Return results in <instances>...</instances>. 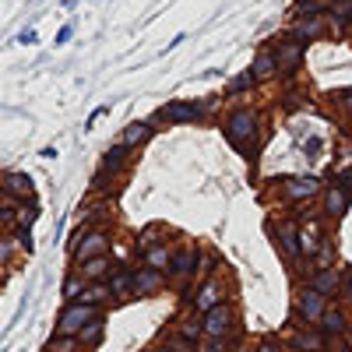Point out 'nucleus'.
<instances>
[{
	"mask_svg": "<svg viewBox=\"0 0 352 352\" xmlns=\"http://www.w3.org/2000/svg\"><path fill=\"white\" fill-rule=\"evenodd\" d=\"M222 131H226V138H229L232 148H240V152L250 155L254 144L261 141V116H257L254 109H232V113L226 116Z\"/></svg>",
	"mask_w": 352,
	"mask_h": 352,
	"instance_id": "obj_1",
	"label": "nucleus"
},
{
	"mask_svg": "<svg viewBox=\"0 0 352 352\" xmlns=\"http://www.w3.org/2000/svg\"><path fill=\"white\" fill-rule=\"evenodd\" d=\"M102 317V307H92V303H81V300H74V303H67L64 307V314L56 317V335H67V338H78L92 320H99Z\"/></svg>",
	"mask_w": 352,
	"mask_h": 352,
	"instance_id": "obj_2",
	"label": "nucleus"
},
{
	"mask_svg": "<svg viewBox=\"0 0 352 352\" xmlns=\"http://www.w3.org/2000/svg\"><path fill=\"white\" fill-rule=\"evenodd\" d=\"M109 247H113V240H109L106 229H88L85 236L71 240V257H74V264H85V261H92V257L109 254Z\"/></svg>",
	"mask_w": 352,
	"mask_h": 352,
	"instance_id": "obj_3",
	"label": "nucleus"
},
{
	"mask_svg": "<svg viewBox=\"0 0 352 352\" xmlns=\"http://www.w3.org/2000/svg\"><path fill=\"white\" fill-rule=\"evenodd\" d=\"M201 328H204V338H229L232 328H236V307L229 300L219 303L215 310H208L201 317Z\"/></svg>",
	"mask_w": 352,
	"mask_h": 352,
	"instance_id": "obj_4",
	"label": "nucleus"
},
{
	"mask_svg": "<svg viewBox=\"0 0 352 352\" xmlns=\"http://www.w3.org/2000/svg\"><path fill=\"white\" fill-rule=\"evenodd\" d=\"M272 236H275V247H278V254L285 257V264H292L296 268L300 264V229L292 226V222H285V219H278V222H272Z\"/></svg>",
	"mask_w": 352,
	"mask_h": 352,
	"instance_id": "obj_5",
	"label": "nucleus"
},
{
	"mask_svg": "<svg viewBox=\"0 0 352 352\" xmlns=\"http://www.w3.org/2000/svg\"><path fill=\"white\" fill-rule=\"evenodd\" d=\"M296 314H300L303 324L317 328L320 317L328 314V296H324V292H317V289H310V285L300 289V296H296Z\"/></svg>",
	"mask_w": 352,
	"mask_h": 352,
	"instance_id": "obj_6",
	"label": "nucleus"
},
{
	"mask_svg": "<svg viewBox=\"0 0 352 352\" xmlns=\"http://www.w3.org/2000/svg\"><path fill=\"white\" fill-rule=\"evenodd\" d=\"M272 50H275V60H278V74H282V78H296V74L303 71V60H307L303 43L285 39V43H278V46H272Z\"/></svg>",
	"mask_w": 352,
	"mask_h": 352,
	"instance_id": "obj_7",
	"label": "nucleus"
},
{
	"mask_svg": "<svg viewBox=\"0 0 352 352\" xmlns=\"http://www.w3.org/2000/svg\"><path fill=\"white\" fill-rule=\"evenodd\" d=\"M219 303H226V282L219 275H208V278L201 282V289L194 292V314L204 317L208 310H215Z\"/></svg>",
	"mask_w": 352,
	"mask_h": 352,
	"instance_id": "obj_8",
	"label": "nucleus"
},
{
	"mask_svg": "<svg viewBox=\"0 0 352 352\" xmlns=\"http://www.w3.org/2000/svg\"><path fill=\"white\" fill-rule=\"evenodd\" d=\"M320 190V180L317 176H310V173H303V176H285L282 180V194L292 201V204H307V201H314Z\"/></svg>",
	"mask_w": 352,
	"mask_h": 352,
	"instance_id": "obj_9",
	"label": "nucleus"
},
{
	"mask_svg": "<svg viewBox=\"0 0 352 352\" xmlns=\"http://www.w3.org/2000/svg\"><path fill=\"white\" fill-rule=\"evenodd\" d=\"M159 120H166V124H197V120H204V102H166L159 109Z\"/></svg>",
	"mask_w": 352,
	"mask_h": 352,
	"instance_id": "obj_10",
	"label": "nucleus"
},
{
	"mask_svg": "<svg viewBox=\"0 0 352 352\" xmlns=\"http://www.w3.org/2000/svg\"><path fill=\"white\" fill-rule=\"evenodd\" d=\"M197 264H201V250H197L194 243H184V247H176V254H173L169 275H173V278H180V282H187V278H194Z\"/></svg>",
	"mask_w": 352,
	"mask_h": 352,
	"instance_id": "obj_11",
	"label": "nucleus"
},
{
	"mask_svg": "<svg viewBox=\"0 0 352 352\" xmlns=\"http://www.w3.org/2000/svg\"><path fill=\"white\" fill-rule=\"evenodd\" d=\"M162 289H166V275L159 268H148V264L134 268V300L155 296V292H162Z\"/></svg>",
	"mask_w": 352,
	"mask_h": 352,
	"instance_id": "obj_12",
	"label": "nucleus"
},
{
	"mask_svg": "<svg viewBox=\"0 0 352 352\" xmlns=\"http://www.w3.org/2000/svg\"><path fill=\"white\" fill-rule=\"evenodd\" d=\"M349 204H352V197H349V190L342 184L324 187V219L328 222H342L345 212H349Z\"/></svg>",
	"mask_w": 352,
	"mask_h": 352,
	"instance_id": "obj_13",
	"label": "nucleus"
},
{
	"mask_svg": "<svg viewBox=\"0 0 352 352\" xmlns=\"http://www.w3.org/2000/svg\"><path fill=\"white\" fill-rule=\"evenodd\" d=\"M4 194H8L11 201H32V194H36L32 176H28V173H18V169L4 173Z\"/></svg>",
	"mask_w": 352,
	"mask_h": 352,
	"instance_id": "obj_14",
	"label": "nucleus"
},
{
	"mask_svg": "<svg viewBox=\"0 0 352 352\" xmlns=\"http://www.w3.org/2000/svg\"><path fill=\"white\" fill-rule=\"evenodd\" d=\"M106 285L113 292V300H134V268H113Z\"/></svg>",
	"mask_w": 352,
	"mask_h": 352,
	"instance_id": "obj_15",
	"label": "nucleus"
},
{
	"mask_svg": "<svg viewBox=\"0 0 352 352\" xmlns=\"http://www.w3.org/2000/svg\"><path fill=\"white\" fill-rule=\"evenodd\" d=\"M78 275H81L85 282H106V278L113 275V257L102 254V257H92V261L78 264Z\"/></svg>",
	"mask_w": 352,
	"mask_h": 352,
	"instance_id": "obj_16",
	"label": "nucleus"
},
{
	"mask_svg": "<svg viewBox=\"0 0 352 352\" xmlns=\"http://www.w3.org/2000/svg\"><path fill=\"white\" fill-rule=\"evenodd\" d=\"M317 328H320V335H324V338H338V335L349 331V317H345L342 307H328V314L320 317Z\"/></svg>",
	"mask_w": 352,
	"mask_h": 352,
	"instance_id": "obj_17",
	"label": "nucleus"
},
{
	"mask_svg": "<svg viewBox=\"0 0 352 352\" xmlns=\"http://www.w3.org/2000/svg\"><path fill=\"white\" fill-rule=\"evenodd\" d=\"M314 278H310V289H317V292H324V296H335V292L342 289V272L338 268H320V272H310Z\"/></svg>",
	"mask_w": 352,
	"mask_h": 352,
	"instance_id": "obj_18",
	"label": "nucleus"
},
{
	"mask_svg": "<svg viewBox=\"0 0 352 352\" xmlns=\"http://www.w3.org/2000/svg\"><path fill=\"white\" fill-rule=\"evenodd\" d=\"M320 36H324V21H320V14L292 21V39L296 43H310V39H320Z\"/></svg>",
	"mask_w": 352,
	"mask_h": 352,
	"instance_id": "obj_19",
	"label": "nucleus"
},
{
	"mask_svg": "<svg viewBox=\"0 0 352 352\" xmlns=\"http://www.w3.org/2000/svg\"><path fill=\"white\" fill-rule=\"evenodd\" d=\"M250 71H254V78H257V81H272V78L278 74V60H275V50H261V53L254 56Z\"/></svg>",
	"mask_w": 352,
	"mask_h": 352,
	"instance_id": "obj_20",
	"label": "nucleus"
},
{
	"mask_svg": "<svg viewBox=\"0 0 352 352\" xmlns=\"http://www.w3.org/2000/svg\"><path fill=\"white\" fill-rule=\"evenodd\" d=\"M292 345H296V352H320L324 349V335L310 331V328H300V331H292Z\"/></svg>",
	"mask_w": 352,
	"mask_h": 352,
	"instance_id": "obj_21",
	"label": "nucleus"
},
{
	"mask_svg": "<svg viewBox=\"0 0 352 352\" xmlns=\"http://www.w3.org/2000/svg\"><path fill=\"white\" fill-rule=\"evenodd\" d=\"M148 134H152V124H148V120H134L131 127H124L120 144H124V148H138V144L148 138Z\"/></svg>",
	"mask_w": 352,
	"mask_h": 352,
	"instance_id": "obj_22",
	"label": "nucleus"
},
{
	"mask_svg": "<svg viewBox=\"0 0 352 352\" xmlns=\"http://www.w3.org/2000/svg\"><path fill=\"white\" fill-rule=\"evenodd\" d=\"M173 254H176V250H173L169 243H159V247H152L148 254H141V257H144V264H148V268H159V272H166L169 264H173Z\"/></svg>",
	"mask_w": 352,
	"mask_h": 352,
	"instance_id": "obj_23",
	"label": "nucleus"
},
{
	"mask_svg": "<svg viewBox=\"0 0 352 352\" xmlns=\"http://www.w3.org/2000/svg\"><path fill=\"white\" fill-rule=\"evenodd\" d=\"M109 300H113V292H109L106 282H88L85 292H81V303H92V307H102V303H109Z\"/></svg>",
	"mask_w": 352,
	"mask_h": 352,
	"instance_id": "obj_24",
	"label": "nucleus"
},
{
	"mask_svg": "<svg viewBox=\"0 0 352 352\" xmlns=\"http://www.w3.org/2000/svg\"><path fill=\"white\" fill-rule=\"evenodd\" d=\"M317 247H320V229H317V222H310V226L300 229V254L303 257H314Z\"/></svg>",
	"mask_w": 352,
	"mask_h": 352,
	"instance_id": "obj_25",
	"label": "nucleus"
},
{
	"mask_svg": "<svg viewBox=\"0 0 352 352\" xmlns=\"http://www.w3.org/2000/svg\"><path fill=\"white\" fill-rule=\"evenodd\" d=\"M127 152H131V148H124V144L116 141L113 148L106 152V159H102V173H99V180H102V176H109V173L120 169V166H124V159H127Z\"/></svg>",
	"mask_w": 352,
	"mask_h": 352,
	"instance_id": "obj_26",
	"label": "nucleus"
},
{
	"mask_svg": "<svg viewBox=\"0 0 352 352\" xmlns=\"http://www.w3.org/2000/svg\"><path fill=\"white\" fill-rule=\"evenodd\" d=\"M320 268H335V240H320L317 254H314V272Z\"/></svg>",
	"mask_w": 352,
	"mask_h": 352,
	"instance_id": "obj_27",
	"label": "nucleus"
},
{
	"mask_svg": "<svg viewBox=\"0 0 352 352\" xmlns=\"http://www.w3.org/2000/svg\"><path fill=\"white\" fill-rule=\"evenodd\" d=\"M18 240L14 236H8V232H0V268H8V264H14V257H18Z\"/></svg>",
	"mask_w": 352,
	"mask_h": 352,
	"instance_id": "obj_28",
	"label": "nucleus"
},
{
	"mask_svg": "<svg viewBox=\"0 0 352 352\" xmlns=\"http://www.w3.org/2000/svg\"><path fill=\"white\" fill-rule=\"evenodd\" d=\"M254 85H257L254 71H240L236 78H229V96H240V92H247V88H254Z\"/></svg>",
	"mask_w": 352,
	"mask_h": 352,
	"instance_id": "obj_29",
	"label": "nucleus"
},
{
	"mask_svg": "<svg viewBox=\"0 0 352 352\" xmlns=\"http://www.w3.org/2000/svg\"><path fill=\"white\" fill-rule=\"evenodd\" d=\"M85 285H88V282H85V278H81V275L74 272V275H71V278L64 282V300H67V303L81 300V292H85Z\"/></svg>",
	"mask_w": 352,
	"mask_h": 352,
	"instance_id": "obj_30",
	"label": "nucleus"
},
{
	"mask_svg": "<svg viewBox=\"0 0 352 352\" xmlns=\"http://www.w3.org/2000/svg\"><path fill=\"white\" fill-rule=\"evenodd\" d=\"M102 328H106V324H102V317H99V320H92V324H88V328L78 335V342H81V345H99V338H102Z\"/></svg>",
	"mask_w": 352,
	"mask_h": 352,
	"instance_id": "obj_31",
	"label": "nucleus"
},
{
	"mask_svg": "<svg viewBox=\"0 0 352 352\" xmlns=\"http://www.w3.org/2000/svg\"><path fill=\"white\" fill-rule=\"evenodd\" d=\"M324 11V0H300L296 4V18H317Z\"/></svg>",
	"mask_w": 352,
	"mask_h": 352,
	"instance_id": "obj_32",
	"label": "nucleus"
},
{
	"mask_svg": "<svg viewBox=\"0 0 352 352\" xmlns=\"http://www.w3.org/2000/svg\"><path fill=\"white\" fill-rule=\"evenodd\" d=\"M328 11H331V18H338V21H352V0H335Z\"/></svg>",
	"mask_w": 352,
	"mask_h": 352,
	"instance_id": "obj_33",
	"label": "nucleus"
},
{
	"mask_svg": "<svg viewBox=\"0 0 352 352\" xmlns=\"http://www.w3.org/2000/svg\"><path fill=\"white\" fill-rule=\"evenodd\" d=\"M342 292H345V307L352 310V272H349V278L342 282Z\"/></svg>",
	"mask_w": 352,
	"mask_h": 352,
	"instance_id": "obj_34",
	"label": "nucleus"
},
{
	"mask_svg": "<svg viewBox=\"0 0 352 352\" xmlns=\"http://www.w3.org/2000/svg\"><path fill=\"white\" fill-rule=\"evenodd\" d=\"M335 99L342 102V109H349V113H352V88H349V92H338Z\"/></svg>",
	"mask_w": 352,
	"mask_h": 352,
	"instance_id": "obj_35",
	"label": "nucleus"
},
{
	"mask_svg": "<svg viewBox=\"0 0 352 352\" xmlns=\"http://www.w3.org/2000/svg\"><path fill=\"white\" fill-rule=\"evenodd\" d=\"M307 155H320V138H310L307 141Z\"/></svg>",
	"mask_w": 352,
	"mask_h": 352,
	"instance_id": "obj_36",
	"label": "nucleus"
},
{
	"mask_svg": "<svg viewBox=\"0 0 352 352\" xmlns=\"http://www.w3.org/2000/svg\"><path fill=\"white\" fill-rule=\"evenodd\" d=\"M254 352H282V349H278V345H275V342H261V345H257V349H254Z\"/></svg>",
	"mask_w": 352,
	"mask_h": 352,
	"instance_id": "obj_37",
	"label": "nucleus"
},
{
	"mask_svg": "<svg viewBox=\"0 0 352 352\" xmlns=\"http://www.w3.org/2000/svg\"><path fill=\"white\" fill-rule=\"evenodd\" d=\"M18 43H25V46H28V43H36V32H32V28H25V32L18 36Z\"/></svg>",
	"mask_w": 352,
	"mask_h": 352,
	"instance_id": "obj_38",
	"label": "nucleus"
},
{
	"mask_svg": "<svg viewBox=\"0 0 352 352\" xmlns=\"http://www.w3.org/2000/svg\"><path fill=\"white\" fill-rule=\"evenodd\" d=\"M71 32H74V28H71V25H64V28H60V36H56V43H60V46H64V43L71 39Z\"/></svg>",
	"mask_w": 352,
	"mask_h": 352,
	"instance_id": "obj_39",
	"label": "nucleus"
},
{
	"mask_svg": "<svg viewBox=\"0 0 352 352\" xmlns=\"http://www.w3.org/2000/svg\"><path fill=\"white\" fill-rule=\"evenodd\" d=\"M0 194H4V176H0Z\"/></svg>",
	"mask_w": 352,
	"mask_h": 352,
	"instance_id": "obj_40",
	"label": "nucleus"
}]
</instances>
